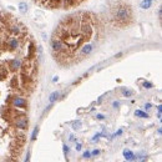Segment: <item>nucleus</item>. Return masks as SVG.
Here are the masks:
<instances>
[{
  "mask_svg": "<svg viewBox=\"0 0 162 162\" xmlns=\"http://www.w3.org/2000/svg\"><path fill=\"white\" fill-rule=\"evenodd\" d=\"M115 20L120 24H125L127 22L130 17H131V9L127 5H118L115 10Z\"/></svg>",
  "mask_w": 162,
  "mask_h": 162,
  "instance_id": "f257e3e1",
  "label": "nucleus"
},
{
  "mask_svg": "<svg viewBox=\"0 0 162 162\" xmlns=\"http://www.w3.org/2000/svg\"><path fill=\"white\" fill-rule=\"evenodd\" d=\"M79 30H80V34L84 36L85 39H90V38H91V35H92V33H94V28H92L91 22H90L86 17L80 19Z\"/></svg>",
  "mask_w": 162,
  "mask_h": 162,
  "instance_id": "f03ea898",
  "label": "nucleus"
},
{
  "mask_svg": "<svg viewBox=\"0 0 162 162\" xmlns=\"http://www.w3.org/2000/svg\"><path fill=\"white\" fill-rule=\"evenodd\" d=\"M51 49L56 54H61V52H65V51L69 50V45L65 41H62L60 38L55 36V38L51 39Z\"/></svg>",
  "mask_w": 162,
  "mask_h": 162,
  "instance_id": "7ed1b4c3",
  "label": "nucleus"
},
{
  "mask_svg": "<svg viewBox=\"0 0 162 162\" xmlns=\"http://www.w3.org/2000/svg\"><path fill=\"white\" fill-rule=\"evenodd\" d=\"M5 46L8 47V50L15 51L20 47V40L17 36H14V35L8 36V38H5Z\"/></svg>",
  "mask_w": 162,
  "mask_h": 162,
  "instance_id": "20e7f679",
  "label": "nucleus"
},
{
  "mask_svg": "<svg viewBox=\"0 0 162 162\" xmlns=\"http://www.w3.org/2000/svg\"><path fill=\"white\" fill-rule=\"evenodd\" d=\"M11 106L15 109H20V110H25L28 107V101L24 99L22 96H14L11 99Z\"/></svg>",
  "mask_w": 162,
  "mask_h": 162,
  "instance_id": "39448f33",
  "label": "nucleus"
},
{
  "mask_svg": "<svg viewBox=\"0 0 162 162\" xmlns=\"http://www.w3.org/2000/svg\"><path fill=\"white\" fill-rule=\"evenodd\" d=\"M14 126L16 127L17 130H26L28 129V118L26 116H15V120H14Z\"/></svg>",
  "mask_w": 162,
  "mask_h": 162,
  "instance_id": "423d86ee",
  "label": "nucleus"
},
{
  "mask_svg": "<svg viewBox=\"0 0 162 162\" xmlns=\"http://www.w3.org/2000/svg\"><path fill=\"white\" fill-rule=\"evenodd\" d=\"M8 66L11 71H17L22 67V60L19 59V57H15V59H11L10 61L8 62Z\"/></svg>",
  "mask_w": 162,
  "mask_h": 162,
  "instance_id": "0eeeda50",
  "label": "nucleus"
},
{
  "mask_svg": "<svg viewBox=\"0 0 162 162\" xmlns=\"http://www.w3.org/2000/svg\"><path fill=\"white\" fill-rule=\"evenodd\" d=\"M21 25L20 24H10L9 25V31L11 33V35H14V36H19L20 34H21Z\"/></svg>",
  "mask_w": 162,
  "mask_h": 162,
  "instance_id": "6e6552de",
  "label": "nucleus"
},
{
  "mask_svg": "<svg viewBox=\"0 0 162 162\" xmlns=\"http://www.w3.org/2000/svg\"><path fill=\"white\" fill-rule=\"evenodd\" d=\"M123 157H125L126 161H136V156H135V153L131 151V150H127V148L123 150Z\"/></svg>",
  "mask_w": 162,
  "mask_h": 162,
  "instance_id": "1a4fd4ad",
  "label": "nucleus"
},
{
  "mask_svg": "<svg viewBox=\"0 0 162 162\" xmlns=\"http://www.w3.org/2000/svg\"><path fill=\"white\" fill-rule=\"evenodd\" d=\"M92 50H94V46H92V45L91 44H85V45H82L80 54H81V55H89V54L92 52Z\"/></svg>",
  "mask_w": 162,
  "mask_h": 162,
  "instance_id": "9d476101",
  "label": "nucleus"
},
{
  "mask_svg": "<svg viewBox=\"0 0 162 162\" xmlns=\"http://www.w3.org/2000/svg\"><path fill=\"white\" fill-rule=\"evenodd\" d=\"M46 4L50 8H60V6H62L61 0H46Z\"/></svg>",
  "mask_w": 162,
  "mask_h": 162,
  "instance_id": "9b49d317",
  "label": "nucleus"
},
{
  "mask_svg": "<svg viewBox=\"0 0 162 162\" xmlns=\"http://www.w3.org/2000/svg\"><path fill=\"white\" fill-rule=\"evenodd\" d=\"M60 95H61V94H60V91H54V92L49 96V101H50L51 105H52L55 101H57L59 99H60Z\"/></svg>",
  "mask_w": 162,
  "mask_h": 162,
  "instance_id": "f8f14e48",
  "label": "nucleus"
},
{
  "mask_svg": "<svg viewBox=\"0 0 162 162\" xmlns=\"http://www.w3.org/2000/svg\"><path fill=\"white\" fill-rule=\"evenodd\" d=\"M135 116L136 117H140V118H148V113L146 111H142V110H136L135 111Z\"/></svg>",
  "mask_w": 162,
  "mask_h": 162,
  "instance_id": "ddd939ff",
  "label": "nucleus"
},
{
  "mask_svg": "<svg viewBox=\"0 0 162 162\" xmlns=\"http://www.w3.org/2000/svg\"><path fill=\"white\" fill-rule=\"evenodd\" d=\"M121 94H122L125 97H131V96L134 95V90H130L127 87H122L121 89Z\"/></svg>",
  "mask_w": 162,
  "mask_h": 162,
  "instance_id": "4468645a",
  "label": "nucleus"
},
{
  "mask_svg": "<svg viewBox=\"0 0 162 162\" xmlns=\"http://www.w3.org/2000/svg\"><path fill=\"white\" fill-rule=\"evenodd\" d=\"M152 1L153 0H143V1H141V9H148V8H151L152 5Z\"/></svg>",
  "mask_w": 162,
  "mask_h": 162,
  "instance_id": "2eb2a0df",
  "label": "nucleus"
},
{
  "mask_svg": "<svg viewBox=\"0 0 162 162\" xmlns=\"http://www.w3.org/2000/svg\"><path fill=\"white\" fill-rule=\"evenodd\" d=\"M19 11L21 14H26L28 13V4L26 3H20L19 4Z\"/></svg>",
  "mask_w": 162,
  "mask_h": 162,
  "instance_id": "dca6fc26",
  "label": "nucleus"
},
{
  "mask_svg": "<svg viewBox=\"0 0 162 162\" xmlns=\"http://www.w3.org/2000/svg\"><path fill=\"white\" fill-rule=\"evenodd\" d=\"M28 50H29V52H28V57H29V59H31V56H33V52L35 51V46H34L33 43H30V44H29Z\"/></svg>",
  "mask_w": 162,
  "mask_h": 162,
  "instance_id": "f3484780",
  "label": "nucleus"
},
{
  "mask_svg": "<svg viewBox=\"0 0 162 162\" xmlns=\"http://www.w3.org/2000/svg\"><path fill=\"white\" fill-rule=\"evenodd\" d=\"M38 135H39V126H36V127L34 129L33 134H31V141H35V140H36Z\"/></svg>",
  "mask_w": 162,
  "mask_h": 162,
  "instance_id": "a211bd4d",
  "label": "nucleus"
},
{
  "mask_svg": "<svg viewBox=\"0 0 162 162\" xmlns=\"http://www.w3.org/2000/svg\"><path fill=\"white\" fill-rule=\"evenodd\" d=\"M82 126V122L80 121V120H77V121H75V122H73V129L74 130H80V127Z\"/></svg>",
  "mask_w": 162,
  "mask_h": 162,
  "instance_id": "6ab92c4d",
  "label": "nucleus"
},
{
  "mask_svg": "<svg viewBox=\"0 0 162 162\" xmlns=\"http://www.w3.org/2000/svg\"><path fill=\"white\" fill-rule=\"evenodd\" d=\"M142 86H143L146 90H150V89H152V87H153L152 82H150V81H143V82H142Z\"/></svg>",
  "mask_w": 162,
  "mask_h": 162,
  "instance_id": "aec40b11",
  "label": "nucleus"
},
{
  "mask_svg": "<svg viewBox=\"0 0 162 162\" xmlns=\"http://www.w3.org/2000/svg\"><path fill=\"white\" fill-rule=\"evenodd\" d=\"M6 76H8V70H6L5 67H3V69H1V71H0V79H1V80H4Z\"/></svg>",
  "mask_w": 162,
  "mask_h": 162,
  "instance_id": "412c9836",
  "label": "nucleus"
},
{
  "mask_svg": "<svg viewBox=\"0 0 162 162\" xmlns=\"http://www.w3.org/2000/svg\"><path fill=\"white\" fill-rule=\"evenodd\" d=\"M101 136H104V134H102V132H100V134H96L95 136H94V137L91 139V142H97V141L100 140Z\"/></svg>",
  "mask_w": 162,
  "mask_h": 162,
  "instance_id": "4be33fe9",
  "label": "nucleus"
},
{
  "mask_svg": "<svg viewBox=\"0 0 162 162\" xmlns=\"http://www.w3.org/2000/svg\"><path fill=\"white\" fill-rule=\"evenodd\" d=\"M61 3L64 6H70L74 4V0H61Z\"/></svg>",
  "mask_w": 162,
  "mask_h": 162,
  "instance_id": "5701e85b",
  "label": "nucleus"
},
{
  "mask_svg": "<svg viewBox=\"0 0 162 162\" xmlns=\"http://www.w3.org/2000/svg\"><path fill=\"white\" fill-rule=\"evenodd\" d=\"M62 150H64V155H65V157H67V155H69V151H70L69 146H67V145H64V146H62Z\"/></svg>",
  "mask_w": 162,
  "mask_h": 162,
  "instance_id": "b1692460",
  "label": "nucleus"
},
{
  "mask_svg": "<svg viewBox=\"0 0 162 162\" xmlns=\"http://www.w3.org/2000/svg\"><path fill=\"white\" fill-rule=\"evenodd\" d=\"M106 116L105 115H102V113H96V120H99V121H102V120H105Z\"/></svg>",
  "mask_w": 162,
  "mask_h": 162,
  "instance_id": "393cba45",
  "label": "nucleus"
},
{
  "mask_svg": "<svg viewBox=\"0 0 162 162\" xmlns=\"http://www.w3.org/2000/svg\"><path fill=\"white\" fill-rule=\"evenodd\" d=\"M15 84L17 85V79H16V76H14V77L11 79V87H14V89H15Z\"/></svg>",
  "mask_w": 162,
  "mask_h": 162,
  "instance_id": "a878e982",
  "label": "nucleus"
},
{
  "mask_svg": "<svg viewBox=\"0 0 162 162\" xmlns=\"http://www.w3.org/2000/svg\"><path fill=\"white\" fill-rule=\"evenodd\" d=\"M122 132H123V130H122V129H120V130H118V131H117V132H116V134H115V135H112V137H111V139H113V137H116V136H121V135H122Z\"/></svg>",
  "mask_w": 162,
  "mask_h": 162,
  "instance_id": "bb28decb",
  "label": "nucleus"
},
{
  "mask_svg": "<svg viewBox=\"0 0 162 162\" xmlns=\"http://www.w3.org/2000/svg\"><path fill=\"white\" fill-rule=\"evenodd\" d=\"M112 107H113V109H118V107H120V102H118V101H113V102H112Z\"/></svg>",
  "mask_w": 162,
  "mask_h": 162,
  "instance_id": "cd10ccee",
  "label": "nucleus"
},
{
  "mask_svg": "<svg viewBox=\"0 0 162 162\" xmlns=\"http://www.w3.org/2000/svg\"><path fill=\"white\" fill-rule=\"evenodd\" d=\"M136 160H137V161H146V160H147V156H140V157L136 156Z\"/></svg>",
  "mask_w": 162,
  "mask_h": 162,
  "instance_id": "c85d7f7f",
  "label": "nucleus"
},
{
  "mask_svg": "<svg viewBox=\"0 0 162 162\" xmlns=\"http://www.w3.org/2000/svg\"><path fill=\"white\" fill-rule=\"evenodd\" d=\"M82 157H84V158H90V157H91V153H90L89 151H85L84 155H82Z\"/></svg>",
  "mask_w": 162,
  "mask_h": 162,
  "instance_id": "c756f323",
  "label": "nucleus"
},
{
  "mask_svg": "<svg viewBox=\"0 0 162 162\" xmlns=\"http://www.w3.org/2000/svg\"><path fill=\"white\" fill-rule=\"evenodd\" d=\"M91 153V156H97V155H100V151L99 150H94L92 152H90Z\"/></svg>",
  "mask_w": 162,
  "mask_h": 162,
  "instance_id": "7c9ffc66",
  "label": "nucleus"
},
{
  "mask_svg": "<svg viewBox=\"0 0 162 162\" xmlns=\"http://www.w3.org/2000/svg\"><path fill=\"white\" fill-rule=\"evenodd\" d=\"M75 148H76V151H81L82 145H81V143H76V147H75Z\"/></svg>",
  "mask_w": 162,
  "mask_h": 162,
  "instance_id": "2f4dec72",
  "label": "nucleus"
},
{
  "mask_svg": "<svg viewBox=\"0 0 162 162\" xmlns=\"http://www.w3.org/2000/svg\"><path fill=\"white\" fill-rule=\"evenodd\" d=\"M151 107H152L151 104H146V105H145V110H146V111H148V110H150Z\"/></svg>",
  "mask_w": 162,
  "mask_h": 162,
  "instance_id": "473e14b6",
  "label": "nucleus"
},
{
  "mask_svg": "<svg viewBox=\"0 0 162 162\" xmlns=\"http://www.w3.org/2000/svg\"><path fill=\"white\" fill-rule=\"evenodd\" d=\"M161 17H162V9L160 8V9H158V19L161 20Z\"/></svg>",
  "mask_w": 162,
  "mask_h": 162,
  "instance_id": "72a5a7b5",
  "label": "nucleus"
},
{
  "mask_svg": "<svg viewBox=\"0 0 162 162\" xmlns=\"http://www.w3.org/2000/svg\"><path fill=\"white\" fill-rule=\"evenodd\" d=\"M157 112H162V105H158V106H157Z\"/></svg>",
  "mask_w": 162,
  "mask_h": 162,
  "instance_id": "f704fd0d",
  "label": "nucleus"
},
{
  "mask_svg": "<svg viewBox=\"0 0 162 162\" xmlns=\"http://www.w3.org/2000/svg\"><path fill=\"white\" fill-rule=\"evenodd\" d=\"M29 160H30V152L26 153V158H25V161H29Z\"/></svg>",
  "mask_w": 162,
  "mask_h": 162,
  "instance_id": "c9c22d12",
  "label": "nucleus"
},
{
  "mask_svg": "<svg viewBox=\"0 0 162 162\" xmlns=\"http://www.w3.org/2000/svg\"><path fill=\"white\" fill-rule=\"evenodd\" d=\"M57 81H59V77H57V76H55V77L52 79V82H57Z\"/></svg>",
  "mask_w": 162,
  "mask_h": 162,
  "instance_id": "e433bc0d",
  "label": "nucleus"
},
{
  "mask_svg": "<svg viewBox=\"0 0 162 162\" xmlns=\"http://www.w3.org/2000/svg\"><path fill=\"white\" fill-rule=\"evenodd\" d=\"M69 139H70V141H75V139H74V135H70V137H69Z\"/></svg>",
  "mask_w": 162,
  "mask_h": 162,
  "instance_id": "4c0bfd02",
  "label": "nucleus"
},
{
  "mask_svg": "<svg viewBox=\"0 0 162 162\" xmlns=\"http://www.w3.org/2000/svg\"><path fill=\"white\" fill-rule=\"evenodd\" d=\"M157 134L161 135V134H162V130H161V129H158V130H157Z\"/></svg>",
  "mask_w": 162,
  "mask_h": 162,
  "instance_id": "58836bf2",
  "label": "nucleus"
}]
</instances>
